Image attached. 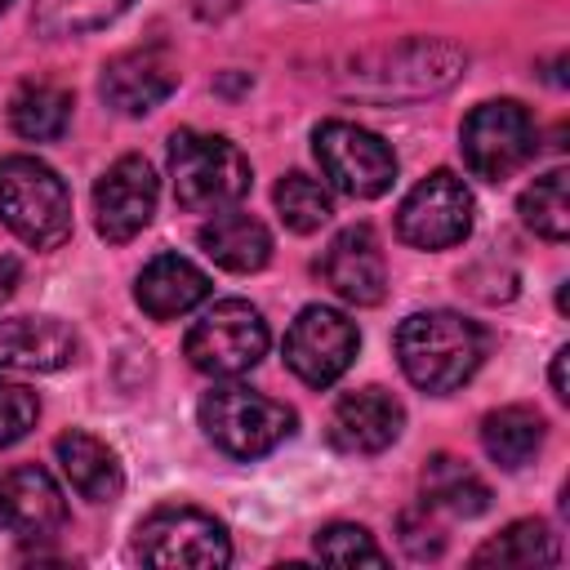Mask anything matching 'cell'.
Segmentation results:
<instances>
[{"mask_svg": "<svg viewBox=\"0 0 570 570\" xmlns=\"http://www.w3.org/2000/svg\"><path fill=\"white\" fill-rule=\"evenodd\" d=\"M396 361L401 374L428 392V396H450L454 387H463L481 356H485V334L476 321L450 312V307H432V312H414L396 325Z\"/></svg>", "mask_w": 570, "mask_h": 570, "instance_id": "cell-1", "label": "cell"}, {"mask_svg": "<svg viewBox=\"0 0 570 570\" xmlns=\"http://www.w3.org/2000/svg\"><path fill=\"white\" fill-rule=\"evenodd\" d=\"M169 178H174V200L187 214L232 209L254 187L249 156L232 138L205 134V129H174L169 134Z\"/></svg>", "mask_w": 570, "mask_h": 570, "instance_id": "cell-2", "label": "cell"}, {"mask_svg": "<svg viewBox=\"0 0 570 570\" xmlns=\"http://www.w3.org/2000/svg\"><path fill=\"white\" fill-rule=\"evenodd\" d=\"M0 223L31 249H58L71 236V191L36 156H0Z\"/></svg>", "mask_w": 570, "mask_h": 570, "instance_id": "cell-3", "label": "cell"}, {"mask_svg": "<svg viewBox=\"0 0 570 570\" xmlns=\"http://www.w3.org/2000/svg\"><path fill=\"white\" fill-rule=\"evenodd\" d=\"M205 436L232 454V459H258L272 454L285 436H294V410L285 401H272L245 383H218L196 405Z\"/></svg>", "mask_w": 570, "mask_h": 570, "instance_id": "cell-4", "label": "cell"}, {"mask_svg": "<svg viewBox=\"0 0 570 570\" xmlns=\"http://www.w3.org/2000/svg\"><path fill=\"white\" fill-rule=\"evenodd\" d=\"M134 557L156 570H223L232 561V539L218 517L187 503H165L138 521Z\"/></svg>", "mask_w": 570, "mask_h": 570, "instance_id": "cell-5", "label": "cell"}, {"mask_svg": "<svg viewBox=\"0 0 570 570\" xmlns=\"http://www.w3.org/2000/svg\"><path fill=\"white\" fill-rule=\"evenodd\" d=\"M463 62H468V53L450 40H405L370 62H356L347 89L356 98H374V102H410V98L450 89L459 80Z\"/></svg>", "mask_w": 570, "mask_h": 570, "instance_id": "cell-6", "label": "cell"}, {"mask_svg": "<svg viewBox=\"0 0 570 570\" xmlns=\"http://www.w3.org/2000/svg\"><path fill=\"white\" fill-rule=\"evenodd\" d=\"M459 151H463V165L485 178V183H503L512 178L517 169H525L539 151V129H534V116L517 102V98H494V102H481L463 116V129H459Z\"/></svg>", "mask_w": 570, "mask_h": 570, "instance_id": "cell-7", "label": "cell"}, {"mask_svg": "<svg viewBox=\"0 0 570 570\" xmlns=\"http://www.w3.org/2000/svg\"><path fill=\"white\" fill-rule=\"evenodd\" d=\"M267 321L245 298H218L183 338V356L214 379H236L267 356Z\"/></svg>", "mask_w": 570, "mask_h": 570, "instance_id": "cell-8", "label": "cell"}, {"mask_svg": "<svg viewBox=\"0 0 570 570\" xmlns=\"http://www.w3.org/2000/svg\"><path fill=\"white\" fill-rule=\"evenodd\" d=\"M312 151L330 187L352 200H374L396 183V151L365 125L321 120L312 134Z\"/></svg>", "mask_w": 570, "mask_h": 570, "instance_id": "cell-9", "label": "cell"}, {"mask_svg": "<svg viewBox=\"0 0 570 570\" xmlns=\"http://www.w3.org/2000/svg\"><path fill=\"white\" fill-rule=\"evenodd\" d=\"M361 347V330L347 312L325 307V303H307L289 330H285V365L307 383V387H330L338 383Z\"/></svg>", "mask_w": 570, "mask_h": 570, "instance_id": "cell-10", "label": "cell"}, {"mask_svg": "<svg viewBox=\"0 0 570 570\" xmlns=\"http://www.w3.org/2000/svg\"><path fill=\"white\" fill-rule=\"evenodd\" d=\"M472 232V191L459 174L432 169L396 209V236L414 249H450Z\"/></svg>", "mask_w": 570, "mask_h": 570, "instance_id": "cell-11", "label": "cell"}, {"mask_svg": "<svg viewBox=\"0 0 570 570\" xmlns=\"http://www.w3.org/2000/svg\"><path fill=\"white\" fill-rule=\"evenodd\" d=\"M160 200V178L147 156H120L107 165V174L94 183V227L107 245L134 240Z\"/></svg>", "mask_w": 570, "mask_h": 570, "instance_id": "cell-12", "label": "cell"}, {"mask_svg": "<svg viewBox=\"0 0 570 570\" xmlns=\"http://www.w3.org/2000/svg\"><path fill=\"white\" fill-rule=\"evenodd\" d=\"M316 276L352 307H374L387 294V258L370 223L343 227L316 258Z\"/></svg>", "mask_w": 570, "mask_h": 570, "instance_id": "cell-13", "label": "cell"}, {"mask_svg": "<svg viewBox=\"0 0 570 570\" xmlns=\"http://www.w3.org/2000/svg\"><path fill=\"white\" fill-rule=\"evenodd\" d=\"M174 89H178V62L160 45L116 53L102 67V80H98L102 102L111 111H120V116H147V111H156Z\"/></svg>", "mask_w": 570, "mask_h": 570, "instance_id": "cell-14", "label": "cell"}, {"mask_svg": "<svg viewBox=\"0 0 570 570\" xmlns=\"http://www.w3.org/2000/svg\"><path fill=\"white\" fill-rule=\"evenodd\" d=\"M62 525H67V499L45 468L22 463L0 476V530H13L18 539L31 543V539H53Z\"/></svg>", "mask_w": 570, "mask_h": 570, "instance_id": "cell-15", "label": "cell"}, {"mask_svg": "<svg viewBox=\"0 0 570 570\" xmlns=\"http://www.w3.org/2000/svg\"><path fill=\"white\" fill-rule=\"evenodd\" d=\"M405 428V410L387 387H356L343 392L330 410V441L343 454H379Z\"/></svg>", "mask_w": 570, "mask_h": 570, "instance_id": "cell-16", "label": "cell"}, {"mask_svg": "<svg viewBox=\"0 0 570 570\" xmlns=\"http://www.w3.org/2000/svg\"><path fill=\"white\" fill-rule=\"evenodd\" d=\"M76 356H80L76 330L53 316L0 321V370H62Z\"/></svg>", "mask_w": 570, "mask_h": 570, "instance_id": "cell-17", "label": "cell"}, {"mask_svg": "<svg viewBox=\"0 0 570 570\" xmlns=\"http://www.w3.org/2000/svg\"><path fill=\"white\" fill-rule=\"evenodd\" d=\"M134 298L151 321H174V316H187L191 307H200L209 298V276L183 254H156L138 272Z\"/></svg>", "mask_w": 570, "mask_h": 570, "instance_id": "cell-18", "label": "cell"}, {"mask_svg": "<svg viewBox=\"0 0 570 570\" xmlns=\"http://www.w3.org/2000/svg\"><path fill=\"white\" fill-rule=\"evenodd\" d=\"M53 454L62 463V476L71 481V490L89 503H116L120 490H125V472L116 463V450L107 441H98L94 432H62L53 441Z\"/></svg>", "mask_w": 570, "mask_h": 570, "instance_id": "cell-19", "label": "cell"}, {"mask_svg": "<svg viewBox=\"0 0 570 570\" xmlns=\"http://www.w3.org/2000/svg\"><path fill=\"white\" fill-rule=\"evenodd\" d=\"M196 245L223 267V272H258L272 258V232L245 214V209H218L209 223H200Z\"/></svg>", "mask_w": 570, "mask_h": 570, "instance_id": "cell-20", "label": "cell"}, {"mask_svg": "<svg viewBox=\"0 0 570 570\" xmlns=\"http://www.w3.org/2000/svg\"><path fill=\"white\" fill-rule=\"evenodd\" d=\"M481 450H485L499 468H508V472L525 468V463L543 450V414L530 410V405L490 410V414L481 419Z\"/></svg>", "mask_w": 570, "mask_h": 570, "instance_id": "cell-21", "label": "cell"}, {"mask_svg": "<svg viewBox=\"0 0 570 570\" xmlns=\"http://www.w3.org/2000/svg\"><path fill=\"white\" fill-rule=\"evenodd\" d=\"M423 503L450 517H481L490 508V485L454 454H432L423 468Z\"/></svg>", "mask_w": 570, "mask_h": 570, "instance_id": "cell-22", "label": "cell"}, {"mask_svg": "<svg viewBox=\"0 0 570 570\" xmlns=\"http://www.w3.org/2000/svg\"><path fill=\"white\" fill-rule=\"evenodd\" d=\"M9 125L27 142H53L71 125V94L49 80H31L9 98Z\"/></svg>", "mask_w": 570, "mask_h": 570, "instance_id": "cell-23", "label": "cell"}, {"mask_svg": "<svg viewBox=\"0 0 570 570\" xmlns=\"http://www.w3.org/2000/svg\"><path fill=\"white\" fill-rule=\"evenodd\" d=\"M552 561H561L557 534L548 530V521L534 517L503 525L494 539H485L472 552V566H552Z\"/></svg>", "mask_w": 570, "mask_h": 570, "instance_id": "cell-24", "label": "cell"}, {"mask_svg": "<svg viewBox=\"0 0 570 570\" xmlns=\"http://www.w3.org/2000/svg\"><path fill=\"white\" fill-rule=\"evenodd\" d=\"M521 218L534 236L543 240H566L570 236V174L566 169H548L539 174L525 191H521Z\"/></svg>", "mask_w": 570, "mask_h": 570, "instance_id": "cell-25", "label": "cell"}, {"mask_svg": "<svg viewBox=\"0 0 570 570\" xmlns=\"http://www.w3.org/2000/svg\"><path fill=\"white\" fill-rule=\"evenodd\" d=\"M272 200H276L281 223H285L289 232H298V236H312V232H321V227L334 218V200H330V191H325L312 174H298V169L276 178Z\"/></svg>", "mask_w": 570, "mask_h": 570, "instance_id": "cell-26", "label": "cell"}, {"mask_svg": "<svg viewBox=\"0 0 570 570\" xmlns=\"http://www.w3.org/2000/svg\"><path fill=\"white\" fill-rule=\"evenodd\" d=\"M134 0H36L31 22L45 36H85L107 22H116Z\"/></svg>", "mask_w": 570, "mask_h": 570, "instance_id": "cell-27", "label": "cell"}, {"mask_svg": "<svg viewBox=\"0 0 570 570\" xmlns=\"http://www.w3.org/2000/svg\"><path fill=\"white\" fill-rule=\"evenodd\" d=\"M312 548L330 566H387V552L374 543V534L365 525H352V521H334V525L316 530Z\"/></svg>", "mask_w": 570, "mask_h": 570, "instance_id": "cell-28", "label": "cell"}, {"mask_svg": "<svg viewBox=\"0 0 570 570\" xmlns=\"http://www.w3.org/2000/svg\"><path fill=\"white\" fill-rule=\"evenodd\" d=\"M40 419V396L27 383H13L0 374V445L22 441Z\"/></svg>", "mask_w": 570, "mask_h": 570, "instance_id": "cell-29", "label": "cell"}, {"mask_svg": "<svg viewBox=\"0 0 570 570\" xmlns=\"http://www.w3.org/2000/svg\"><path fill=\"white\" fill-rule=\"evenodd\" d=\"M401 548H405L414 561H432V557L445 552V534H441L436 521H428V508L401 517Z\"/></svg>", "mask_w": 570, "mask_h": 570, "instance_id": "cell-30", "label": "cell"}, {"mask_svg": "<svg viewBox=\"0 0 570 570\" xmlns=\"http://www.w3.org/2000/svg\"><path fill=\"white\" fill-rule=\"evenodd\" d=\"M18 281H22V263L13 254H0V303L18 289Z\"/></svg>", "mask_w": 570, "mask_h": 570, "instance_id": "cell-31", "label": "cell"}, {"mask_svg": "<svg viewBox=\"0 0 570 570\" xmlns=\"http://www.w3.org/2000/svg\"><path fill=\"white\" fill-rule=\"evenodd\" d=\"M566 356H570V347H557V356H552V396L557 401H570V392H566Z\"/></svg>", "mask_w": 570, "mask_h": 570, "instance_id": "cell-32", "label": "cell"}, {"mask_svg": "<svg viewBox=\"0 0 570 570\" xmlns=\"http://www.w3.org/2000/svg\"><path fill=\"white\" fill-rule=\"evenodd\" d=\"M4 9H9V0H0V13H4Z\"/></svg>", "mask_w": 570, "mask_h": 570, "instance_id": "cell-33", "label": "cell"}]
</instances>
